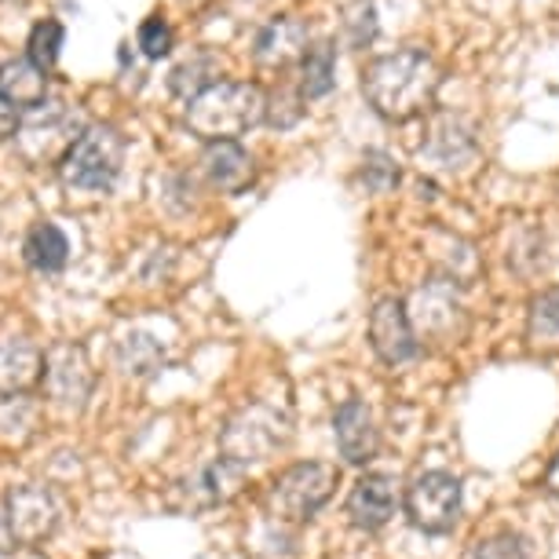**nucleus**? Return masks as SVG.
Masks as SVG:
<instances>
[{
	"label": "nucleus",
	"mask_w": 559,
	"mask_h": 559,
	"mask_svg": "<svg viewBox=\"0 0 559 559\" xmlns=\"http://www.w3.org/2000/svg\"><path fill=\"white\" fill-rule=\"evenodd\" d=\"M202 70H213V59H209V56H198L194 62H183V67H176L173 70V92H176V96H183L187 103H191L198 92H205L209 84H216V81L202 78Z\"/></svg>",
	"instance_id": "23"
},
{
	"label": "nucleus",
	"mask_w": 559,
	"mask_h": 559,
	"mask_svg": "<svg viewBox=\"0 0 559 559\" xmlns=\"http://www.w3.org/2000/svg\"><path fill=\"white\" fill-rule=\"evenodd\" d=\"M442 73L425 48H399L366 67L362 92L381 118L388 121H414L439 96Z\"/></svg>",
	"instance_id": "1"
},
{
	"label": "nucleus",
	"mask_w": 559,
	"mask_h": 559,
	"mask_svg": "<svg viewBox=\"0 0 559 559\" xmlns=\"http://www.w3.org/2000/svg\"><path fill=\"white\" fill-rule=\"evenodd\" d=\"M45 373V352L29 341H0V399L34 392Z\"/></svg>",
	"instance_id": "15"
},
{
	"label": "nucleus",
	"mask_w": 559,
	"mask_h": 559,
	"mask_svg": "<svg viewBox=\"0 0 559 559\" xmlns=\"http://www.w3.org/2000/svg\"><path fill=\"white\" fill-rule=\"evenodd\" d=\"M26 263L34 271H45V274H56L67 267V260H70V241L67 235L56 227V224H37L34 230L26 235Z\"/></svg>",
	"instance_id": "18"
},
{
	"label": "nucleus",
	"mask_w": 559,
	"mask_h": 559,
	"mask_svg": "<svg viewBox=\"0 0 559 559\" xmlns=\"http://www.w3.org/2000/svg\"><path fill=\"white\" fill-rule=\"evenodd\" d=\"M4 523L12 534V545L37 548L45 545L62 523V501L48 483H23L8 490L4 498Z\"/></svg>",
	"instance_id": "7"
},
{
	"label": "nucleus",
	"mask_w": 559,
	"mask_h": 559,
	"mask_svg": "<svg viewBox=\"0 0 559 559\" xmlns=\"http://www.w3.org/2000/svg\"><path fill=\"white\" fill-rule=\"evenodd\" d=\"M15 129H19V114L8 103H0V143L15 140Z\"/></svg>",
	"instance_id": "25"
},
{
	"label": "nucleus",
	"mask_w": 559,
	"mask_h": 559,
	"mask_svg": "<svg viewBox=\"0 0 559 559\" xmlns=\"http://www.w3.org/2000/svg\"><path fill=\"white\" fill-rule=\"evenodd\" d=\"M545 490L559 501V453H556V461L548 464V472H545Z\"/></svg>",
	"instance_id": "26"
},
{
	"label": "nucleus",
	"mask_w": 559,
	"mask_h": 559,
	"mask_svg": "<svg viewBox=\"0 0 559 559\" xmlns=\"http://www.w3.org/2000/svg\"><path fill=\"white\" fill-rule=\"evenodd\" d=\"M468 559H531V545H526L523 534L498 531L490 537H479V542L472 545Z\"/></svg>",
	"instance_id": "22"
},
{
	"label": "nucleus",
	"mask_w": 559,
	"mask_h": 559,
	"mask_svg": "<svg viewBox=\"0 0 559 559\" xmlns=\"http://www.w3.org/2000/svg\"><path fill=\"white\" fill-rule=\"evenodd\" d=\"M29 56L40 70H51L59 59V48H62V23L59 19H40V23L29 29Z\"/></svg>",
	"instance_id": "21"
},
{
	"label": "nucleus",
	"mask_w": 559,
	"mask_h": 559,
	"mask_svg": "<svg viewBox=\"0 0 559 559\" xmlns=\"http://www.w3.org/2000/svg\"><path fill=\"white\" fill-rule=\"evenodd\" d=\"M12 534H8V523H4V515H0V556H8L12 552Z\"/></svg>",
	"instance_id": "27"
},
{
	"label": "nucleus",
	"mask_w": 559,
	"mask_h": 559,
	"mask_svg": "<svg viewBox=\"0 0 559 559\" xmlns=\"http://www.w3.org/2000/svg\"><path fill=\"white\" fill-rule=\"evenodd\" d=\"M304 62V78H300V99H322L333 88V73H336V48L330 40L308 48Z\"/></svg>",
	"instance_id": "19"
},
{
	"label": "nucleus",
	"mask_w": 559,
	"mask_h": 559,
	"mask_svg": "<svg viewBox=\"0 0 559 559\" xmlns=\"http://www.w3.org/2000/svg\"><path fill=\"white\" fill-rule=\"evenodd\" d=\"M395 504H399V493H395V483L388 476H362L347 493V520L358 531H381V526L392 523L395 515Z\"/></svg>",
	"instance_id": "14"
},
{
	"label": "nucleus",
	"mask_w": 559,
	"mask_h": 559,
	"mask_svg": "<svg viewBox=\"0 0 559 559\" xmlns=\"http://www.w3.org/2000/svg\"><path fill=\"white\" fill-rule=\"evenodd\" d=\"M369 347L384 366H403L417 355V333L403 300L384 297L369 311Z\"/></svg>",
	"instance_id": "10"
},
{
	"label": "nucleus",
	"mask_w": 559,
	"mask_h": 559,
	"mask_svg": "<svg viewBox=\"0 0 559 559\" xmlns=\"http://www.w3.org/2000/svg\"><path fill=\"white\" fill-rule=\"evenodd\" d=\"M267 121V96L249 81H216L187 103V129L205 143H238Z\"/></svg>",
	"instance_id": "2"
},
{
	"label": "nucleus",
	"mask_w": 559,
	"mask_h": 559,
	"mask_svg": "<svg viewBox=\"0 0 559 559\" xmlns=\"http://www.w3.org/2000/svg\"><path fill=\"white\" fill-rule=\"evenodd\" d=\"M289 439L293 420L286 409L271 403H249L224 420V428H219V453L227 461L241 464V468H249V464H263L278 450H286Z\"/></svg>",
	"instance_id": "3"
},
{
	"label": "nucleus",
	"mask_w": 559,
	"mask_h": 559,
	"mask_svg": "<svg viewBox=\"0 0 559 559\" xmlns=\"http://www.w3.org/2000/svg\"><path fill=\"white\" fill-rule=\"evenodd\" d=\"M124 165V140L110 124H92L59 162V176L70 191L107 194Z\"/></svg>",
	"instance_id": "5"
},
{
	"label": "nucleus",
	"mask_w": 559,
	"mask_h": 559,
	"mask_svg": "<svg viewBox=\"0 0 559 559\" xmlns=\"http://www.w3.org/2000/svg\"><path fill=\"white\" fill-rule=\"evenodd\" d=\"M246 472L249 468H241V464L227 461V457L205 464V468H198L194 476L179 487V493H183V504H179V509L202 512V509H216V504L235 501L241 487H246Z\"/></svg>",
	"instance_id": "12"
},
{
	"label": "nucleus",
	"mask_w": 559,
	"mask_h": 559,
	"mask_svg": "<svg viewBox=\"0 0 559 559\" xmlns=\"http://www.w3.org/2000/svg\"><path fill=\"white\" fill-rule=\"evenodd\" d=\"M333 436H336V450H341V457L347 464H369L377 457V450H381V431H377V420L362 399H347L336 409Z\"/></svg>",
	"instance_id": "13"
},
{
	"label": "nucleus",
	"mask_w": 559,
	"mask_h": 559,
	"mask_svg": "<svg viewBox=\"0 0 559 559\" xmlns=\"http://www.w3.org/2000/svg\"><path fill=\"white\" fill-rule=\"evenodd\" d=\"M48 399L62 409H84L96 392V373H92L88 352L81 344H56L45 355V373H40Z\"/></svg>",
	"instance_id": "9"
},
{
	"label": "nucleus",
	"mask_w": 559,
	"mask_h": 559,
	"mask_svg": "<svg viewBox=\"0 0 559 559\" xmlns=\"http://www.w3.org/2000/svg\"><path fill=\"white\" fill-rule=\"evenodd\" d=\"M311 48V29L297 15H278L260 29L252 40V59L267 70H286L297 59L308 56Z\"/></svg>",
	"instance_id": "11"
},
{
	"label": "nucleus",
	"mask_w": 559,
	"mask_h": 559,
	"mask_svg": "<svg viewBox=\"0 0 559 559\" xmlns=\"http://www.w3.org/2000/svg\"><path fill=\"white\" fill-rule=\"evenodd\" d=\"M403 509L420 534H450L464 509L461 479L450 472H420L403 493Z\"/></svg>",
	"instance_id": "6"
},
{
	"label": "nucleus",
	"mask_w": 559,
	"mask_h": 559,
	"mask_svg": "<svg viewBox=\"0 0 559 559\" xmlns=\"http://www.w3.org/2000/svg\"><path fill=\"white\" fill-rule=\"evenodd\" d=\"M140 48L146 59H162L173 48V29H168L165 19H146L140 26Z\"/></svg>",
	"instance_id": "24"
},
{
	"label": "nucleus",
	"mask_w": 559,
	"mask_h": 559,
	"mask_svg": "<svg viewBox=\"0 0 559 559\" xmlns=\"http://www.w3.org/2000/svg\"><path fill=\"white\" fill-rule=\"evenodd\" d=\"M341 472L325 461H300L278 472L274 483L263 493V509L282 523H308L319 515V509L336 493Z\"/></svg>",
	"instance_id": "4"
},
{
	"label": "nucleus",
	"mask_w": 559,
	"mask_h": 559,
	"mask_svg": "<svg viewBox=\"0 0 559 559\" xmlns=\"http://www.w3.org/2000/svg\"><path fill=\"white\" fill-rule=\"evenodd\" d=\"M202 165H205L209 183L224 194L246 191L252 183V176H257V162H252V154L241 143H209Z\"/></svg>",
	"instance_id": "17"
},
{
	"label": "nucleus",
	"mask_w": 559,
	"mask_h": 559,
	"mask_svg": "<svg viewBox=\"0 0 559 559\" xmlns=\"http://www.w3.org/2000/svg\"><path fill=\"white\" fill-rule=\"evenodd\" d=\"M84 129L88 124L70 107H40L29 114V121H19L15 146L29 165H51L67 157V151L81 140Z\"/></svg>",
	"instance_id": "8"
},
{
	"label": "nucleus",
	"mask_w": 559,
	"mask_h": 559,
	"mask_svg": "<svg viewBox=\"0 0 559 559\" xmlns=\"http://www.w3.org/2000/svg\"><path fill=\"white\" fill-rule=\"evenodd\" d=\"M526 336H531L534 347H559V286L545 289L542 297L531 300Z\"/></svg>",
	"instance_id": "20"
},
{
	"label": "nucleus",
	"mask_w": 559,
	"mask_h": 559,
	"mask_svg": "<svg viewBox=\"0 0 559 559\" xmlns=\"http://www.w3.org/2000/svg\"><path fill=\"white\" fill-rule=\"evenodd\" d=\"M48 99V70H40L34 59H8L0 62V103H8L15 114H34Z\"/></svg>",
	"instance_id": "16"
}]
</instances>
